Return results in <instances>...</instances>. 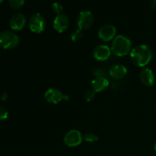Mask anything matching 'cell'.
<instances>
[{
	"mask_svg": "<svg viewBox=\"0 0 156 156\" xmlns=\"http://www.w3.org/2000/svg\"><path fill=\"white\" fill-rule=\"evenodd\" d=\"M28 25L33 33L41 34L45 30L46 20L40 13L33 14L29 18Z\"/></svg>",
	"mask_w": 156,
	"mask_h": 156,
	"instance_id": "4",
	"label": "cell"
},
{
	"mask_svg": "<svg viewBox=\"0 0 156 156\" xmlns=\"http://www.w3.org/2000/svg\"><path fill=\"white\" fill-rule=\"evenodd\" d=\"M94 95H95V92L91 90H88L85 92L84 94V98L86 100V101H91L93 100V98H94Z\"/></svg>",
	"mask_w": 156,
	"mask_h": 156,
	"instance_id": "20",
	"label": "cell"
},
{
	"mask_svg": "<svg viewBox=\"0 0 156 156\" xmlns=\"http://www.w3.org/2000/svg\"><path fill=\"white\" fill-rule=\"evenodd\" d=\"M140 79L146 86H152L155 82V75L149 68H143L140 73Z\"/></svg>",
	"mask_w": 156,
	"mask_h": 156,
	"instance_id": "13",
	"label": "cell"
},
{
	"mask_svg": "<svg viewBox=\"0 0 156 156\" xmlns=\"http://www.w3.org/2000/svg\"><path fill=\"white\" fill-rule=\"evenodd\" d=\"M27 24V18L22 13H16L12 15L9 21L10 27L14 30H21L24 28Z\"/></svg>",
	"mask_w": 156,
	"mask_h": 156,
	"instance_id": "10",
	"label": "cell"
},
{
	"mask_svg": "<svg viewBox=\"0 0 156 156\" xmlns=\"http://www.w3.org/2000/svg\"><path fill=\"white\" fill-rule=\"evenodd\" d=\"M94 20V18L92 12L90 11H82L78 16V27L82 30H88L93 25Z\"/></svg>",
	"mask_w": 156,
	"mask_h": 156,
	"instance_id": "5",
	"label": "cell"
},
{
	"mask_svg": "<svg viewBox=\"0 0 156 156\" xmlns=\"http://www.w3.org/2000/svg\"><path fill=\"white\" fill-rule=\"evenodd\" d=\"M9 4L13 9H20L24 4V0H9Z\"/></svg>",
	"mask_w": 156,
	"mask_h": 156,
	"instance_id": "16",
	"label": "cell"
},
{
	"mask_svg": "<svg viewBox=\"0 0 156 156\" xmlns=\"http://www.w3.org/2000/svg\"><path fill=\"white\" fill-rule=\"evenodd\" d=\"M151 7L153 9H156V0H152L151 2Z\"/></svg>",
	"mask_w": 156,
	"mask_h": 156,
	"instance_id": "23",
	"label": "cell"
},
{
	"mask_svg": "<svg viewBox=\"0 0 156 156\" xmlns=\"http://www.w3.org/2000/svg\"><path fill=\"white\" fill-rule=\"evenodd\" d=\"M82 37H83V32H82V30L77 28L75 29V30L72 32L70 38H71L72 41H74V42H77V41H80V40L82 39Z\"/></svg>",
	"mask_w": 156,
	"mask_h": 156,
	"instance_id": "15",
	"label": "cell"
},
{
	"mask_svg": "<svg viewBox=\"0 0 156 156\" xmlns=\"http://www.w3.org/2000/svg\"><path fill=\"white\" fill-rule=\"evenodd\" d=\"M117 34V28L115 26L111 24H104L99 28L98 37L104 42L112 41L116 37Z\"/></svg>",
	"mask_w": 156,
	"mask_h": 156,
	"instance_id": "6",
	"label": "cell"
},
{
	"mask_svg": "<svg viewBox=\"0 0 156 156\" xmlns=\"http://www.w3.org/2000/svg\"><path fill=\"white\" fill-rule=\"evenodd\" d=\"M69 26V19L68 16L63 14L57 15L53 21V28L58 33H63Z\"/></svg>",
	"mask_w": 156,
	"mask_h": 156,
	"instance_id": "11",
	"label": "cell"
},
{
	"mask_svg": "<svg viewBox=\"0 0 156 156\" xmlns=\"http://www.w3.org/2000/svg\"><path fill=\"white\" fill-rule=\"evenodd\" d=\"M52 10L56 15H60V14H62V11H63V7H62L60 3L56 2H53L52 4Z\"/></svg>",
	"mask_w": 156,
	"mask_h": 156,
	"instance_id": "18",
	"label": "cell"
},
{
	"mask_svg": "<svg viewBox=\"0 0 156 156\" xmlns=\"http://www.w3.org/2000/svg\"><path fill=\"white\" fill-rule=\"evenodd\" d=\"M84 140L87 143H93L98 140V136L95 133H86L84 136Z\"/></svg>",
	"mask_w": 156,
	"mask_h": 156,
	"instance_id": "17",
	"label": "cell"
},
{
	"mask_svg": "<svg viewBox=\"0 0 156 156\" xmlns=\"http://www.w3.org/2000/svg\"><path fill=\"white\" fill-rule=\"evenodd\" d=\"M4 1V0H0V4H2V2Z\"/></svg>",
	"mask_w": 156,
	"mask_h": 156,
	"instance_id": "25",
	"label": "cell"
},
{
	"mask_svg": "<svg viewBox=\"0 0 156 156\" xmlns=\"http://www.w3.org/2000/svg\"><path fill=\"white\" fill-rule=\"evenodd\" d=\"M20 38L15 32L2 30L0 32V47L4 50H12L19 44Z\"/></svg>",
	"mask_w": 156,
	"mask_h": 156,
	"instance_id": "3",
	"label": "cell"
},
{
	"mask_svg": "<svg viewBox=\"0 0 156 156\" xmlns=\"http://www.w3.org/2000/svg\"><path fill=\"white\" fill-rule=\"evenodd\" d=\"M130 58L134 65L144 67L150 62L152 58V51L149 46L140 44L136 46L130 51Z\"/></svg>",
	"mask_w": 156,
	"mask_h": 156,
	"instance_id": "1",
	"label": "cell"
},
{
	"mask_svg": "<svg viewBox=\"0 0 156 156\" xmlns=\"http://www.w3.org/2000/svg\"><path fill=\"white\" fill-rule=\"evenodd\" d=\"M109 86V81L106 77H95L91 81V87L94 92H101Z\"/></svg>",
	"mask_w": 156,
	"mask_h": 156,
	"instance_id": "14",
	"label": "cell"
},
{
	"mask_svg": "<svg viewBox=\"0 0 156 156\" xmlns=\"http://www.w3.org/2000/svg\"><path fill=\"white\" fill-rule=\"evenodd\" d=\"M154 149H155V152H156V143H155V146H154Z\"/></svg>",
	"mask_w": 156,
	"mask_h": 156,
	"instance_id": "24",
	"label": "cell"
},
{
	"mask_svg": "<svg viewBox=\"0 0 156 156\" xmlns=\"http://www.w3.org/2000/svg\"><path fill=\"white\" fill-rule=\"evenodd\" d=\"M132 42L128 37L125 35H117L112 41L111 50L115 56L122 57L127 55L131 51Z\"/></svg>",
	"mask_w": 156,
	"mask_h": 156,
	"instance_id": "2",
	"label": "cell"
},
{
	"mask_svg": "<svg viewBox=\"0 0 156 156\" xmlns=\"http://www.w3.org/2000/svg\"><path fill=\"white\" fill-rule=\"evenodd\" d=\"M8 98V94L7 92H4L1 95V99L2 101H6V99Z\"/></svg>",
	"mask_w": 156,
	"mask_h": 156,
	"instance_id": "22",
	"label": "cell"
},
{
	"mask_svg": "<svg viewBox=\"0 0 156 156\" xmlns=\"http://www.w3.org/2000/svg\"><path fill=\"white\" fill-rule=\"evenodd\" d=\"M94 75L96 77H105V71L102 69H95L94 70Z\"/></svg>",
	"mask_w": 156,
	"mask_h": 156,
	"instance_id": "21",
	"label": "cell"
},
{
	"mask_svg": "<svg viewBox=\"0 0 156 156\" xmlns=\"http://www.w3.org/2000/svg\"><path fill=\"white\" fill-rule=\"evenodd\" d=\"M111 47L105 44H100L94 47L93 50V56L98 61H106L111 56Z\"/></svg>",
	"mask_w": 156,
	"mask_h": 156,
	"instance_id": "9",
	"label": "cell"
},
{
	"mask_svg": "<svg viewBox=\"0 0 156 156\" xmlns=\"http://www.w3.org/2000/svg\"><path fill=\"white\" fill-rule=\"evenodd\" d=\"M127 74V69L122 64H114L110 68L109 75L114 79H122Z\"/></svg>",
	"mask_w": 156,
	"mask_h": 156,
	"instance_id": "12",
	"label": "cell"
},
{
	"mask_svg": "<svg viewBox=\"0 0 156 156\" xmlns=\"http://www.w3.org/2000/svg\"><path fill=\"white\" fill-rule=\"evenodd\" d=\"M9 117V111L5 107L0 106V121L7 120Z\"/></svg>",
	"mask_w": 156,
	"mask_h": 156,
	"instance_id": "19",
	"label": "cell"
},
{
	"mask_svg": "<svg viewBox=\"0 0 156 156\" xmlns=\"http://www.w3.org/2000/svg\"><path fill=\"white\" fill-rule=\"evenodd\" d=\"M66 97L68 96L64 95L59 89L56 88H49L44 94L46 101L48 103L53 104V105H56L62 100H66Z\"/></svg>",
	"mask_w": 156,
	"mask_h": 156,
	"instance_id": "8",
	"label": "cell"
},
{
	"mask_svg": "<svg viewBox=\"0 0 156 156\" xmlns=\"http://www.w3.org/2000/svg\"><path fill=\"white\" fill-rule=\"evenodd\" d=\"M83 137L80 131L71 129L64 136V143L69 147H76L82 143Z\"/></svg>",
	"mask_w": 156,
	"mask_h": 156,
	"instance_id": "7",
	"label": "cell"
}]
</instances>
